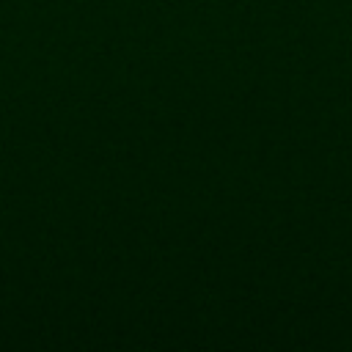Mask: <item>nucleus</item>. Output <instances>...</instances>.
<instances>
[]
</instances>
